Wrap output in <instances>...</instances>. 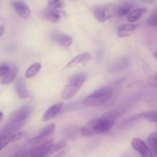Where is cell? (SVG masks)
<instances>
[{
  "label": "cell",
  "instance_id": "obj_26",
  "mask_svg": "<svg viewBox=\"0 0 157 157\" xmlns=\"http://www.w3.org/2000/svg\"><path fill=\"white\" fill-rule=\"evenodd\" d=\"M48 5L49 6V8L60 9L64 7V2L61 1V0H52V1H49L48 2Z\"/></svg>",
  "mask_w": 157,
  "mask_h": 157
},
{
  "label": "cell",
  "instance_id": "obj_24",
  "mask_svg": "<svg viewBox=\"0 0 157 157\" xmlns=\"http://www.w3.org/2000/svg\"><path fill=\"white\" fill-rule=\"evenodd\" d=\"M78 127H75V126H71V127H67V129H65V134L70 139H75V137H77L79 133L78 131Z\"/></svg>",
  "mask_w": 157,
  "mask_h": 157
},
{
  "label": "cell",
  "instance_id": "obj_22",
  "mask_svg": "<svg viewBox=\"0 0 157 157\" xmlns=\"http://www.w3.org/2000/svg\"><path fill=\"white\" fill-rule=\"evenodd\" d=\"M17 75V69L16 67H10V70L8 72L7 75L6 76L3 77L2 78L0 81V83L2 84H9L10 83H12L13 81V80L15 79V76Z\"/></svg>",
  "mask_w": 157,
  "mask_h": 157
},
{
  "label": "cell",
  "instance_id": "obj_29",
  "mask_svg": "<svg viewBox=\"0 0 157 157\" xmlns=\"http://www.w3.org/2000/svg\"><path fill=\"white\" fill-rule=\"evenodd\" d=\"M25 135L26 133H25V132H19V133H15V134L10 136L11 143L16 142V141H18L20 140L23 139V138L25 136Z\"/></svg>",
  "mask_w": 157,
  "mask_h": 157
},
{
  "label": "cell",
  "instance_id": "obj_37",
  "mask_svg": "<svg viewBox=\"0 0 157 157\" xmlns=\"http://www.w3.org/2000/svg\"><path fill=\"white\" fill-rule=\"evenodd\" d=\"M122 157H127V156H122Z\"/></svg>",
  "mask_w": 157,
  "mask_h": 157
},
{
  "label": "cell",
  "instance_id": "obj_21",
  "mask_svg": "<svg viewBox=\"0 0 157 157\" xmlns=\"http://www.w3.org/2000/svg\"><path fill=\"white\" fill-rule=\"evenodd\" d=\"M41 69V64L39 62H35L31 64L29 68L26 70L25 77L27 78H32L37 75V74L40 71Z\"/></svg>",
  "mask_w": 157,
  "mask_h": 157
},
{
  "label": "cell",
  "instance_id": "obj_3",
  "mask_svg": "<svg viewBox=\"0 0 157 157\" xmlns=\"http://www.w3.org/2000/svg\"><path fill=\"white\" fill-rule=\"evenodd\" d=\"M87 76L85 74L80 73L74 75L68 81L67 84L63 87L61 90V98L63 99L69 100L77 94L83 84L85 83Z\"/></svg>",
  "mask_w": 157,
  "mask_h": 157
},
{
  "label": "cell",
  "instance_id": "obj_23",
  "mask_svg": "<svg viewBox=\"0 0 157 157\" xmlns=\"http://www.w3.org/2000/svg\"><path fill=\"white\" fill-rule=\"evenodd\" d=\"M141 119H144L149 122H157V111H146L140 114Z\"/></svg>",
  "mask_w": 157,
  "mask_h": 157
},
{
  "label": "cell",
  "instance_id": "obj_12",
  "mask_svg": "<svg viewBox=\"0 0 157 157\" xmlns=\"http://www.w3.org/2000/svg\"><path fill=\"white\" fill-rule=\"evenodd\" d=\"M24 125V122H12L9 121V124L3 128L0 132V136H11L16 133V132Z\"/></svg>",
  "mask_w": 157,
  "mask_h": 157
},
{
  "label": "cell",
  "instance_id": "obj_20",
  "mask_svg": "<svg viewBox=\"0 0 157 157\" xmlns=\"http://www.w3.org/2000/svg\"><path fill=\"white\" fill-rule=\"evenodd\" d=\"M147 145L152 150L154 156L157 157V131L149 135L147 137Z\"/></svg>",
  "mask_w": 157,
  "mask_h": 157
},
{
  "label": "cell",
  "instance_id": "obj_9",
  "mask_svg": "<svg viewBox=\"0 0 157 157\" xmlns=\"http://www.w3.org/2000/svg\"><path fill=\"white\" fill-rule=\"evenodd\" d=\"M16 13L24 19H28L31 16V9L25 2L13 1L11 2Z\"/></svg>",
  "mask_w": 157,
  "mask_h": 157
},
{
  "label": "cell",
  "instance_id": "obj_25",
  "mask_svg": "<svg viewBox=\"0 0 157 157\" xmlns=\"http://www.w3.org/2000/svg\"><path fill=\"white\" fill-rule=\"evenodd\" d=\"M120 116V113L118 110H110L109 111L106 112L102 117H104L106 119H108L110 121H115V120L117 119Z\"/></svg>",
  "mask_w": 157,
  "mask_h": 157
},
{
  "label": "cell",
  "instance_id": "obj_2",
  "mask_svg": "<svg viewBox=\"0 0 157 157\" xmlns=\"http://www.w3.org/2000/svg\"><path fill=\"white\" fill-rule=\"evenodd\" d=\"M113 95V89L111 87H103L92 92L83 101L86 107H96L106 104Z\"/></svg>",
  "mask_w": 157,
  "mask_h": 157
},
{
  "label": "cell",
  "instance_id": "obj_13",
  "mask_svg": "<svg viewBox=\"0 0 157 157\" xmlns=\"http://www.w3.org/2000/svg\"><path fill=\"white\" fill-rule=\"evenodd\" d=\"M55 124H48V125H47L46 127H44L36 136L32 138V142H33L35 144H38V143L40 142H42L45 138H47L48 136H50V135L53 133L54 130H55Z\"/></svg>",
  "mask_w": 157,
  "mask_h": 157
},
{
  "label": "cell",
  "instance_id": "obj_34",
  "mask_svg": "<svg viewBox=\"0 0 157 157\" xmlns=\"http://www.w3.org/2000/svg\"><path fill=\"white\" fill-rule=\"evenodd\" d=\"M4 33V28L2 26H0V37L3 35Z\"/></svg>",
  "mask_w": 157,
  "mask_h": 157
},
{
  "label": "cell",
  "instance_id": "obj_5",
  "mask_svg": "<svg viewBox=\"0 0 157 157\" xmlns=\"http://www.w3.org/2000/svg\"><path fill=\"white\" fill-rule=\"evenodd\" d=\"M54 144L53 140H48L35 144L29 151L30 157H45L50 154L51 149Z\"/></svg>",
  "mask_w": 157,
  "mask_h": 157
},
{
  "label": "cell",
  "instance_id": "obj_1",
  "mask_svg": "<svg viewBox=\"0 0 157 157\" xmlns=\"http://www.w3.org/2000/svg\"><path fill=\"white\" fill-rule=\"evenodd\" d=\"M114 124V121L106 119L104 117L93 119L81 129V134L85 137L101 134L109 131Z\"/></svg>",
  "mask_w": 157,
  "mask_h": 157
},
{
  "label": "cell",
  "instance_id": "obj_15",
  "mask_svg": "<svg viewBox=\"0 0 157 157\" xmlns=\"http://www.w3.org/2000/svg\"><path fill=\"white\" fill-rule=\"evenodd\" d=\"M129 65V60L127 57L122 58L113 61L110 65L108 66V71L110 72H116L122 71L127 68Z\"/></svg>",
  "mask_w": 157,
  "mask_h": 157
},
{
  "label": "cell",
  "instance_id": "obj_33",
  "mask_svg": "<svg viewBox=\"0 0 157 157\" xmlns=\"http://www.w3.org/2000/svg\"><path fill=\"white\" fill-rule=\"evenodd\" d=\"M21 152L22 151L16 152V153H13L12 155H11L9 157H20V156H21Z\"/></svg>",
  "mask_w": 157,
  "mask_h": 157
},
{
  "label": "cell",
  "instance_id": "obj_10",
  "mask_svg": "<svg viewBox=\"0 0 157 157\" xmlns=\"http://www.w3.org/2000/svg\"><path fill=\"white\" fill-rule=\"evenodd\" d=\"M63 107V103L62 102H58L57 104H53L52 106H51L50 107L47 109L45 110V112L44 113L42 116V121L44 122H47V121H51V120L54 119L58 113H60V111L61 110Z\"/></svg>",
  "mask_w": 157,
  "mask_h": 157
},
{
  "label": "cell",
  "instance_id": "obj_14",
  "mask_svg": "<svg viewBox=\"0 0 157 157\" xmlns=\"http://www.w3.org/2000/svg\"><path fill=\"white\" fill-rule=\"evenodd\" d=\"M91 60V56L90 54L88 53H82L80 55H77L76 57L73 58L71 61H69L67 63V65L64 67V69L71 68V67H74L75 66L78 65V64H84L88 62L89 61Z\"/></svg>",
  "mask_w": 157,
  "mask_h": 157
},
{
  "label": "cell",
  "instance_id": "obj_18",
  "mask_svg": "<svg viewBox=\"0 0 157 157\" xmlns=\"http://www.w3.org/2000/svg\"><path fill=\"white\" fill-rule=\"evenodd\" d=\"M15 90H16L17 94L18 95L20 98L26 99L27 98H29V91H28L25 83L23 80L18 79L16 81V83H15Z\"/></svg>",
  "mask_w": 157,
  "mask_h": 157
},
{
  "label": "cell",
  "instance_id": "obj_36",
  "mask_svg": "<svg viewBox=\"0 0 157 157\" xmlns=\"http://www.w3.org/2000/svg\"><path fill=\"white\" fill-rule=\"evenodd\" d=\"M153 57H154V58L157 60V52H154V53H153Z\"/></svg>",
  "mask_w": 157,
  "mask_h": 157
},
{
  "label": "cell",
  "instance_id": "obj_30",
  "mask_svg": "<svg viewBox=\"0 0 157 157\" xmlns=\"http://www.w3.org/2000/svg\"><path fill=\"white\" fill-rule=\"evenodd\" d=\"M9 144H11L10 136H0V151Z\"/></svg>",
  "mask_w": 157,
  "mask_h": 157
},
{
  "label": "cell",
  "instance_id": "obj_4",
  "mask_svg": "<svg viewBox=\"0 0 157 157\" xmlns=\"http://www.w3.org/2000/svg\"><path fill=\"white\" fill-rule=\"evenodd\" d=\"M114 5L97 6L93 9V14L98 21H105L110 19L114 15Z\"/></svg>",
  "mask_w": 157,
  "mask_h": 157
},
{
  "label": "cell",
  "instance_id": "obj_32",
  "mask_svg": "<svg viewBox=\"0 0 157 157\" xmlns=\"http://www.w3.org/2000/svg\"><path fill=\"white\" fill-rule=\"evenodd\" d=\"M148 84H150V86H152V87H157V75H155L154 77H153L150 80H149Z\"/></svg>",
  "mask_w": 157,
  "mask_h": 157
},
{
  "label": "cell",
  "instance_id": "obj_35",
  "mask_svg": "<svg viewBox=\"0 0 157 157\" xmlns=\"http://www.w3.org/2000/svg\"><path fill=\"white\" fill-rule=\"evenodd\" d=\"M2 117H3V113L2 112H0V121L2 120Z\"/></svg>",
  "mask_w": 157,
  "mask_h": 157
},
{
  "label": "cell",
  "instance_id": "obj_17",
  "mask_svg": "<svg viewBox=\"0 0 157 157\" xmlns=\"http://www.w3.org/2000/svg\"><path fill=\"white\" fill-rule=\"evenodd\" d=\"M55 41L58 45L63 48H69L73 44V38L70 35L66 34H60L55 36Z\"/></svg>",
  "mask_w": 157,
  "mask_h": 157
},
{
  "label": "cell",
  "instance_id": "obj_16",
  "mask_svg": "<svg viewBox=\"0 0 157 157\" xmlns=\"http://www.w3.org/2000/svg\"><path fill=\"white\" fill-rule=\"evenodd\" d=\"M136 25L124 24L120 26L117 29V35L120 38H126L133 35L136 30Z\"/></svg>",
  "mask_w": 157,
  "mask_h": 157
},
{
  "label": "cell",
  "instance_id": "obj_28",
  "mask_svg": "<svg viewBox=\"0 0 157 157\" xmlns=\"http://www.w3.org/2000/svg\"><path fill=\"white\" fill-rule=\"evenodd\" d=\"M66 144H66V141H64V140H61V141H59L58 143H57V144H54L53 145H52V149H51L50 154L56 153V152H58V150H61L62 148L65 147Z\"/></svg>",
  "mask_w": 157,
  "mask_h": 157
},
{
  "label": "cell",
  "instance_id": "obj_11",
  "mask_svg": "<svg viewBox=\"0 0 157 157\" xmlns=\"http://www.w3.org/2000/svg\"><path fill=\"white\" fill-rule=\"evenodd\" d=\"M135 4L130 2H123L120 4L115 6L114 14H116L119 17H124L125 15H129L133 9H134Z\"/></svg>",
  "mask_w": 157,
  "mask_h": 157
},
{
  "label": "cell",
  "instance_id": "obj_27",
  "mask_svg": "<svg viewBox=\"0 0 157 157\" xmlns=\"http://www.w3.org/2000/svg\"><path fill=\"white\" fill-rule=\"evenodd\" d=\"M147 23L149 25L157 27V8L150 14V17L147 19Z\"/></svg>",
  "mask_w": 157,
  "mask_h": 157
},
{
  "label": "cell",
  "instance_id": "obj_6",
  "mask_svg": "<svg viewBox=\"0 0 157 157\" xmlns=\"http://www.w3.org/2000/svg\"><path fill=\"white\" fill-rule=\"evenodd\" d=\"M131 147L141 157H154L153 152L143 140L134 137L131 140Z\"/></svg>",
  "mask_w": 157,
  "mask_h": 157
},
{
  "label": "cell",
  "instance_id": "obj_19",
  "mask_svg": "<svg viewBox=\"0 0 157 157\" xmlns=\"http://www.w3.org/2000/svg\"><path fill=\"white\" fill-rule=\"evenodd\" d=\"M147 9L145 8H137V9H134L129 13L127 15V20L130 22H135V21H138L141 17L144 15Z\"/></svg>",
  "mask_w": 157,
  "mask_h": 157
},
{
  "label": "cell",
  "instance_id": "obj_8",
  "mask_svg": "<svg viewBox=\"0 0 157 157\" xmlns=\"http://www.w3.org/2000/svg\"><path fill=\"white\" fill-rule=\"evenodd\" d=\"M32 112V109L29 106H23L19 109L14 111L9 116V121L12 122H24L25 119L29 117Z\"/></svg>",
  "mask_w": 157,
  "mask_h": 157
},
{
  "label": "cell",
  "instance_id": "obj_7",
  "mask_svg": "<svg viewBox=\"0 0 157 157\" xmlns=\"http://www.w3.org/2000/svg\"><path fill=\"white\" fill-rule=\"evenodd\" d=\"M42 15L45 19L52 23H58L65 18L66 13L60 9L48 8L42 11Z\"/></svg>",
  "mask_w": 157,
  "mask_h": 157
},
{
  "label": "cell",
  "instance_id": "obj_31",
  "mask_svg": "<svg viewBox=\"0 0 157 157\" xmlns=\"http://www.w3.org/2000/svg\"><path fill=\"white\" fill-rule=\"evenodd\" d=\"M10 70V67L7 64H1L0 65V78H2L3 77L6 76L8 72Z\"/></svg>",
  "mask_w": 157,
  "mask_h": 157
}]
</instances>
